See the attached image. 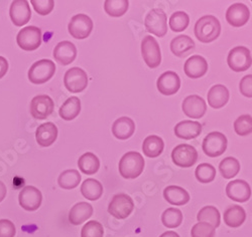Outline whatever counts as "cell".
<instances>
[{"instance_id": "6da1fadb", "label": "cell", "mask_w": 252, "mask_h": 237, "mask_svg": "<svg viewBox=\"0 0 252 237\" xmlns=\"http://www.w3.org/2000/svg\"><path fill=\"white\" fill-rule=\"evenodd\" d=\"M195 35L204 44L212 42L221 32V25L219 20L213 15H205L201 17L195 25Z\"/></svg>"}, {"instance_id": "7a4b0ae2", "label": "cell", "mask_w": 252, "mask_h": 237, "mask_svg": "<svg viewBox=\"0 0 252 237\" xmlns=\"http://www.w3.org/2000/svg\"><path fill=\"white\" fill-rule=\"evenodd\" d=\"M119 173L125 179L137 178L144 169V159L137 152H127L119 161Z\"/></svg>"}, {"instance_id": "3957f363", "label": "cell", "mask_w": 252, "mask_h": 237, "mask_svg": "<svg viewBox=\"0 0 252 237\" xmlns=\"http://www.w3.org/2000/svg\"><path fill=\"white\" fill-rule=\"evenodd\" d=\"M56 72V64L50 59H40L34 62L29 71V79L34 84L50 80Z\"/></svg>"}, {"instance_id": "277c9868", "label": "cell", "mask_w": 252, "mask_h": 237, "mask_svg": "<svg viewBox=\"0 0 252 237\" xmlns=\"http://www.w3.org/2000/svg\"><path fill=\"white\" fill-rule=\"evenodd\" d=\"M251 53L244 47H236L232 49L227 57L229 68L237 73L247 71L251 67Z\"/></svg>"}, {"instance_id": "5b68a950", "label": "cell", "mask_w": 252, "mask_h": 237, "mask_svg": "<svg viewBox=\"0 0 252 237\" xmlns=\"http://www.w3.org/2000/svg\"><path fill=\"white\" fill-rule=\"evenodd\" d=\"M133 208L134 203L131 197L127 194L121 193L112 198L108 206V212L116 219H125L131 214Z\"/></svg>"}, {"instance_id": "8992f818", "label": "cell", "mask_w": 252, "mask_h": 237, "mask_svg": "<svg viewBox=\"0 0 252 237\" xmlns=\"http://www.w3.org/2000/svg\"><path fill=\"white\" fill-rule=\"evenodd\" d=\"M141 54L143 60L151 69L158 68L161 62V53L158 41L151 35L145 36L141 41Z\"/></svg>"}, {"instance_id": "52a82bcc", "label": "cell", "mask_w": 252, "mask_h": 237, "mask_svg": "<svg viewBox=\"0 0 252 237\" xmlns=\"http://www.w3.org/2000/svg\"><path fill=\"white\" fill-rule=\"evenodd\" d=\"M144 26L149 32L158 37L164 36L167 31V19L164 11L159 8L150 11L145 17Z\"/></svg>"}, {"instance_id": "ba28073f", "label": "cell", "mask_w": 252, "mask_h": 237, "mask_svg": "<svg viewBox=\"0 0 252 237\" xmlns=\"http://www.w3.org/2000/svg\"><path fill=\"white\" fill-rule=\"evenodd\" d=\"M16 41L20 49L28 52L35 51L41 45V31L36 26L25 27L18 32Z\"/></svg>"}, {"instance_id": "9c48e42d", "label": "cell", "mask_w": 252, "mask_h": 237, "mask_svg": "<svg viewBox=\"0 0 252 237\" xmlns=\"http://www.w3.org/2000/svg\"><path fill=\"white\" fill-rule=\"evenodd\" d=\"M203 151L211 158L221 156L227 149V138L219 132H212L203 141Z\"/></svg>"}, {"instance_id": "30bf717a", "label": "cell", "mask_w": 252, "mask_h": 237, "mask_svg": "<svg viewBox=\"0 0 252 237\" xmlns=\"http://www.w3.org/2000/svg\"><path fill=\"white\" fill-rule=\"evenodd\" d=\"M173 162L182 168L192 167L198 160V152L197 150L187 144H182L177 146L172 153Z\"/></svg>"}, {"instance_id": "8fae6325", "label": "cell", "mask_w": 252, "mask_h": 237, "mask_svg": "<svg viewBox=\"0 0 252 237\" xmlns=\"http://www.w3.org/2000/svg\"><path fill=\"white\" fill-rule=\"evenodd\" d=\"M64 83L66 89L73 93H81L87 88L88 85V77L87 74L82 69L72 68L65 74Z\"/></svg>"}, {"instance_id": "7c38bea8", "label": "cell", "mask_w": 252, "mask_h": 237, "mask_svg": "<svg viewBox=\"0 0 252 237\" xmlns=\"http://www.w3.org/2000/svg\"><path fill=\"white\" fill-rule=\"evenodd\" d=\"M68 29L74 38L85 39L93 29V23L88 15L77 14L71 19Z\"/></svg>"}, {"instance_id": "4fadbf2b", "label": "cell", "mask_w": 252, "mask_h": 237, "mask_svg": "<svg viewBox=\"0 0 252 237\" xmlns=\"http://www.w3.org/2000/svg\"><path fill=\"white\" fill-rule=\"evenodd\" d=\"M54 107L55 104L49 96H36L31 103V114L35 120H45L53 114Z\"/></svg>"}, {"instance_id": "5bb4252c", "label": "cell", "mask_w": 252, "mask_h": 237, "mask_svg": "<svg viewBox=\"0 0 252 237\" xmlns=\"http://www.w3.org/2000/svg\"><path fill=\"white\" fill-rule=\"evenodd\" d=\"M19 205L27 211H35L39 208L43 195L41 192L33 186H26L19 193Z\"/></svg>"}, {"instance_id": "9a60e30c", "label": "cell", "mask_w": 252, "mask_h": 237, "mask_svg": "<svg viewBox=\"0 0 252 237\" xmlns=\"http://www.w3.org/2000/svg\"><path fill=\"white\" fill-rule=\"evenodd\" d=\"M9 15L16 26H23L31 20L32 11L27 0H15L10 5Z\"/></svg>"}, {"instance_id": "2e32d148", "label": "cell", "mask_w": 252, "mask_h": 237, "mask_svg": "<svg viewBox=\"0 0 252 237\" xmlns=\"http://www.w3.org/2000/svg\"><path fill=\"white\" fill-rule=\"evenodd\" d=\"M182 107L185 115L192 119L202 118L207 111V105L205 101L197 95L187 97L183 102Z\"/></svg>"}, {"instance_id": "e0dca14e", "label": "cell", "mask_w": 252, "mask_h": 237, "mask_svg": "<svg viewBox=\"0 0 252 237\" xmlns=\"http://www.w3.org/2000/svg\"><path fill=\"white\" fill-rule=\"evenodd\" d=\"M157 85L160 94L163 96H172L179 91L181 79L175 72H165L158 78Z\"/></svg>"}, {"instance_id": "ac0fdd59", "label": "cell", "mask_w": 252, "mask_h": 237, "mask_svg": "<svg viewBox=\"0 0 252 237\" xmlns=\"http://www.w3.org/2000/svg\"><path fill=\"white\" fill-rule=\"evenodd\" d=\"M226 194L230 199L242 203L250 199L251 189L247 182L243 180H234L228 183Z\"/></svg>"}, {"instance_id": "d6986e66", "label": "cell", "mask_w": 252, "mask_h": 237, "mask_svg": "<svg viewBox=\"0 0 252 237\" xmlns=\"http://www.w3.org/2000/svg\"><path fill=\"white\" fill-rule=\"evenodd\" d=\"M250 18V12L246 5L235 3L231 5L226 12V20L228 24L235 27L245 26Z\"/></svg>"}, {"instance_id": "ffe728a7", "label": "cell", "mask_w": 252, "mask_h": 237, "mask_svg": "<svg viewBox=\"0 0 252 237\" xmlns=\"http://www.w3.org/2000/svg\"><path fill=\"white\" fill-rule=\"evenodd\" d=\"M77 56V49L71 41H61L54 50V57L62 66H68Z\"/></svg>"}, {"instance_id": "44dd1931", "label": "cell", "mask_w": 252, "mask_h": 237, "mask_svg": "<svg viewBox=\"0 0 252 237\" xmlns=\"http://www.w3.org/2000/svg\"><path fill=\"white\" fill-rule=\"evenodd\" d=\"M185 74L191 79H199L208 71V63L201 55H193L185 63Z\"/></svg>"}, {"instance_id": "7402d4cb", "label": "cell", "mask_w": 252, "mask_h": 237, "mask_svg": "<svg viewBox=\"0 0 252 237\" xmlns=\"http://www.w3.org/2000/svg\"><path fill=\"white\" fill-rule=\"evenodd\" d=\"M58 137V128L54 123L40 125L35 132V139L39 146L49 147L55 143Z\"/></svg>"}, {"instance_id": "603a6c76", "label": "cell", "mask_w": 252, "mask_h": 237, "mask_svg": "<svg viewBox=\"0 0 252 237\" xmlns=\"http://www.w3.org/2000/svg\"><path fill=\"white\" fill-rule=\"evenodd\" d=\"M202 133V126L199 122L183 121L175 127V134L180 139L191 140L200 136Z\"/></svg>"}, {"instance_id": "cb8c5ba5", "label": "cell", "mask_w": 252, "mask_h": 237, "mask_svg": "<svg viewBox=\"0 0 252 237\" xmlns=\"http://www.w3.org/2000/svg\"><path fill=\"white\" fill-rule=\"evenodd\" d=\"M135 131V124L133 120L127 117L117 119L112 126V134L119 140H126L130 138Z\"/></svg>"}, {"instance_id": "d4e9b609", "label": "cell", "mask_w": 252, "mask_h": 237, "mask_svg": "<svg viewBox=\"0 0 252 237\" xmlns=\"http://www.w3.org/2000/svg\"><path fill=\"white\" fill-rule=\"evenodd\" d=\"M93 214V207L87 202H79L71 208L69 221L73 225H80L89 219Z\"/></svg>"}, {"instance_id": "484cf974", "label": "cell", "mask_w": 252, "mask_h": 237, "mask_svg": "<svg viewBox=\"0 0 252 237\" xmlns=\"http://www.w3.org/2000/svg\"><path fill=\"white\" fill-rule=\"evenodd\" d=\"M164 199L172 205L183 206L190 201V195L187 190L179 186H169L163 190Z\"/></svg>"}, {"instance_id": "4316f807", "label": "cell", "mask_w": 252, "mask_h": 237, "mask_svg": "<svg viewBox=\"0 0 252 237\" xmlns=\"http://www.w3.org/2000/svg\"><path fill=\"white\" fill-rule=\"evenodd\" d=\"M208 104L214 109H220L229 101V91L223 84H216L208 93Z\"/></svg>"}, {"instance_id": "83f0119b", "label": "cell", "mask_w": 252, "mask_h": 237, "mask_svg": "<svg viewBox=\"0 0 252 237\" xmlns=\"http://www.w3.org/2000/svg\"><path fill=\"white\" fill-rule=\"evenodd\" d=\"M195 49L194 40L188 35H179L174 38L171 42V51L172 53L179 56H186L191 51Z\"/></svg>"}, {"instance_id": "f1b7e54d", "label": "cell", "mask_w": 252, "mask_h": 237, "mask_svg": "<svg viewBox=\"0 0 252 237\" xmlns=\"http://www.w3.org/2000/svg\"><path fill=\"white\" fill-rule=\"evenodd\" d=\"M223 217L227 226L235 228L241 226L244 223L246 219V213L241 206L233 205L225 210Z\"/></svg>"}, {"instance_id": "f546056e", "label": "cell", "mask_w": 252, "mask_h": 237, "mask_svg": "<svg viewBox=\"0 0 252 237\" xmlns=\"http://www.w3.org/2000/svg\"><path fill=\"white\" fill-rule=\"evenodd\" d=\"M163 148H164V144L162 139L156 135L146 137L142 144L143 154L150 158L158 157L162 153Z\"/></svg>"}, {"instance_id": "4dcf8cb0", "label": "cell", "mask_w": 252, "mask_h": 237, "mask_svg": "<svg viewBox=\"0 0 252 237\" xmlns=\"http://www.w3.org/2000/svg\"><path fill=\"white\" fill-rule=\"evenodd\" d=\"M81 112V102L79 98L72 97L68 99L60 109V117L65 121L74 120Z\"/></svg>"}, {"instance_id": "1f68e13d", "label": "cell", "mask_w": 252, "mask_h": 237, "mask_svg": "<svg viewBox=\"0 0 252 237\" xmlns=\"http://www.w3.org/2000/svg\"><path fill=\"white\" fill-rule=\"evenodd\" d=\"M82 195L88 200H98L103 194L102 184L95 179H87L81 186Z\"/></svg>"}, {"instance_id": "d6a6232c", "label": "cell", "mask_w": 252, "mask_h": 237, "mask_svg": "<svg viewBox=\"0 0 252 237\" xmlns=\"http://www.w3.org/2000/svg\"><path fill=\"white\" fill-rule=\"evenodd\" d=\"M78 166L84 174L93 175L99 170L100 161L95 154L85 153L78 160Z\"/></svg>"}, {"instance_id": "836d02e7", "label": "cell", "mask_w": 252, "mask_h": 237, "mask_svg": "<svg viewBox=\"0 0 252 237\" xmlns=\"http://www.w3.org/2000/svg\"><path fill=\"white\" fill-rule=\"evenodd\" d=\"M197 219L199 222H205L217 228L220 225V213L214 206H205L199 211Z\"/></svg>"}, {"instance_id": "e575fe53", "label": "cell", "mask_w": 252, "mask_h": 237, "mask_svg": "<svg viewBox=\"0 0 252 237\" xmlns=\"http://www.w3.org/2000/svg\"><path fill=\"white\" fill-rule=\"evenodd\" d=\"M81 182V175L77 170L71 169V170H66L61 173L58 179V183L61 188L66 189V190H71L76 188Z\"/></svg>"}, {"instance_id": "d590c367", "label": "cell", "mask_w": 252, "mask_h": 237, "mask_svg": "<svg viewBox=\"0 0 252 237\" xmlns=\"http://www.w3.org/2000/svg\"><path fill=\"white\" fill-rule=\"evenodd\" d=\"M219 170L224 178L231 179L239 173L240 163L237 159L233 157H227L221 161L219 165Z\"/></svg>"}, {"instance_id": "8d00e7d4", "label": "cell", "mask_w": 252, "mask_h": 237, "mask_svg": "<svg viewBox=\"0 0 252 237\" xmlns=\"http://www.w3.org/2000/svg\"><path fill=\"white\" fill-rule=\"evenodd\" d=\"M129 2L127 0H106L104 3V9L112 17H120L128 10Z\"/></svg>"}, {"instance_id": "74e56055", "label": "cell", "mask_w": 252, "mask_h": 237, "mask_svg": "<svg viewBox=\"0 0 252 237\" xmlns=\"http://www.w3.org/2000/svg\"><path fill=\"white\" fill-rule=\"evenodd\" d=\"M161 222L167 228L179 227L183 222L182 211L178 208H167L161 215Z\"/></svg>"}, {"instance_id": "f35d334b", "label": "cell", "mask_w": 252, "mask_h": 237, "mask_svg": "<svg viewBox=\"0 0 252 237\" xmlns=\"http://www.w3.org/2000/svg\"><path fill=\"white\" fill-rule=\"evenodd\" d=\"M195 176L197 180L201 183H210L215 179L216 169L212 165L207 163L200 164L195 171Z\"/></svg>"}, {"instance_id": "ab89813d", "label": "cell", "mask_w": 252, "mask_h": 237, "mask_svg": "<svg viewBox=\"0 0 252 237\" xmlns=\"http://www.w3.org/2000/svg\"><path fill=\"white\" fill-rule=\"evenodd\" d=\"M190 23V17L184 11L175 12L170 18V27L173 31H184Z\"/></svg>"}, {"instance_id": "60d3db41", "label": "cell", "mask_w": 252, "mask_h": 237, "mask_svg": "<svg viewBox=\"0 0 252 237\" xmlns=\"http://www.w3.org/2000/svg\"><path fill=\"white\" fill-rule=\"evenodd\" d=\"M234 130L239 136H247L252 132V119L250 115L240 116L234 123Z\"/></svg>"}, {"instance_id": "b9f144b4", "label": "cell", "mask_w": 252, "mask_h": 237, "mask_svg": "<svg viewBox=\"0 0 252 237\" xmlns=\"http://www.w3.org/2000/svg\"><path fill=\"white\" fill-rule=\"evenodd\" d=\"M104 228L98 221L92 220L84 225L81 231V237H103Z\"/></svg>"}, {"instance_id": "7bdbcfd3", "label": "cell", "mask_w": 252, "mask_h": 237, "mask_svg": "<svg viewBox=\"0 0 252 237\" xmlns=\"http://www.w3.org/2000/svg\"><path fill=\"white\" fill-rule=\"evenodd\" d=\"M192 237H214L215 227L205 222H198L191 231Z\"/></svg>"}, {"instance_id": "ee69618b", "label": "cell", "mask_w": 252, "mask_h": 237, "mask_svg": "<svg viewBox=\"0 0 252 237\" xmlns=\"http://www.w3.org/2000/svg\"><path fill=\"white\" fill-rule=\"evenodd\" d=\"M32 4L38 14L47 15L54 9L55 2L53 0H32Z\"/></svg>"}, {"instance_id": "f6af8a7d", "label": "cell", "mask_w": 252, "mask_h": 237, "mask_svg": "<svg viewBox=\"0 0 252 237\" xmlns=\"http://www.w3.org/2000/svg\"><path fill=\"white\" fill-rule=\"evenodd\" d=\"M16 229L14 224L7 219L0 220V237H14Z\"/></svg>"}, {"instance_id": "bcb514c9", "label": "cell", "mask_w": 252, "mask_h": 237, "mask_svg": "<svg viewBox=\"0 0 252 237\" xmlns=\"http://www.w3.org/2000/svg\"><path fill=\"white\" fill-rule=\"evenodd\" d=\"M239 89H240V93L243 96L247 98H252V76L251 75H248L241 79Z\"/></svg>"}, {"instance_id": "7dc6e473", "label": "cell", "mask_w": 252, "mask_h": 237, "mask_svg": "<svg viewBox=\"0 0 252 237\" xmlns=\"http://www.w3.org/2000/svg\"><path fill=\"white\" fill-rule=\"evenodd\" d=\"M8 71V61L5 57L0 56V79H2Z\"/></svg>"}, {"instance_id": "c3c4849f", "label": "cell", "mask_w": 252, "mask_h": 237, "mask_svg": "<svg viewBox=\"0 0 252 237\" xmlns=\"http://www.w3.org/2000/svg\"><path fill=\"white\" fill-rule=\"evenodd\" d=\"M6 192H7V190H6L5 184L2 181H0V202L4 200V198L6 196Z\"/></svg>"}, {"instance_id": "681fc988", "label": "cell", "mask_w": 252, "mask_h": 237, "mask_svg": "<svg viewBox=\"0 0 252 237\" xmlns=\"http://www.w3.org/2000/svg\"><path fill=\"white\" fill-rule=\"evenodd\" d=\"M159 237H180V235L174 231H167V232H164L163 234H161Z\"/></svg>"}]
</instances>
